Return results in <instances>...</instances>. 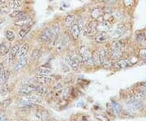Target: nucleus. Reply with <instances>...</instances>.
Wrapping results in <instances>:
<instances>
[{
	"mask_svg": "<svg viewBox=\"0 0 146 121\" xmlns=\"http://www.w3.org/2000/svg\"><path fill=\"white\" fill-rule=\"evenodd\" d=\"M27 101L28 105H36V104H41L42 103V99L39 95L30 94L27 95L26 97L24 98Z\"/></svg>",
	"mask_w": 146,
	"mask_h": 121,
	"instance_id": "6",
	"label": "nucleus"
},
{
	"mask_svg": "<svg viewBox=\"0 0 146 121\" xmlns=\"http://www.w3.org/2000/svg\"><path fill=\"white\" fill-rule=\"evenodd\" d=\"M10 8L8 7H2L1 8H0V12L2 13V14H8V13H10Z\"/></svg>",
	"mask_w": 146,
	"mask_h": 121,
	"instance_id": "40",
	"label": "nucleus"
},
{
	"mask_svg": "<svg viewBox=\"0 0 146 121\" xmlns=\"http://www.w3.org/2000/svg\"><path fill=\"white\" fill-rule=\"evenodd\" d=\"M13 5L11 6V7L14 8L15 10H18L19 7H21V2L20 0H16V1H13Z\"/></svg>",
	"mask_w": 146,
	"mask_h": 121,
	"instance_id": "38",
	"label": "nucleus"
},
{
	"mask_svg": "<svg viewBox=\"0 0 146 121\" xmlns=\"http://www.w3.org/2000/svg\"><path fill=\"white\" fill-rule=\"evenodd\" d=\"M42 51L40 50V49H34L33 51V52H32V55H31V58L33 59V60H37V59H39L41 58V56H42Z\"/></svg>",
	"mask_w": 146,
	"mask_h": 121,
	"instance_id": "26",
	"label": "nucleus"
},
{
	"mask_svg": "<svg viewBox=\"0 0 146 121\" xmlns=\"http://www.w3.org/2000/svg\"><path fill=\"white\" fill-rule=\"evenodd\" d=\"M79 52L80 54V56L83 60V64L85 65H91L93 63L92 54L86 47H81Z\"/></svg>",
	"mask_w": 146,
	"mask_h": 121,
	"instance_id": "1",
	"label": "nucleus"
},
{
	"mask_svg": "<svg viewBox=\"0 0 146 121\" xmlns=\"http://www.w3.org/2000/svg\"><path fill=\"white\" fill-rule=\"evenodd\" d=\"M64 61H65V63L68 65L70 68L72 69L73 71H78L79 69H80V66L77 63H76L74 60H72L68 55L66 58L64 59Z\"/></svg>",
	"mask_w": 146,
	"mask_h": 121,
	"instance_id": "12",
	"label": "nucleus"
},
{
	"mask_svg": "<svg viewBox=\"0 0 146 121\" xmlns=\"http://www.w3.org/2000/svg\"><path fill=\"white\" fill-rule=\"evenodd\" d=\"M61 67H62V71H63V72H70V68L65 63H62L61 64Z\"/></svg>",
	"mask_w": 146,
	"mask_h": 121,
	"instance_id": "41",
	"label": "nucleus"
},
{
	"mask_svg": "<svg viewBox=\"0 0 146 121\" xmlns=\"http://www.w3.org/2000/svg\"><path fill=\"white\" fill-rule=\"evenodd\" d=\"M28 58H27V56L25 57H24V58H21L19 60H18V62L16 63V65H15V67H14V71L15 72H17V71H20L21 69H22L25 65H26L27 63H28Z\"/></svg>",
	"mask_w": 146,
	"mask_h": 121,
	"instance_id": "16",
	"label": "nucleus"
},
{
	"mask_svg": "<svg viewBox=\"0 0 146 121\" xmlns=\"http://www.w3.org/2000/svg\"><path fill=\"white\" fill-rule=\"evenodd\" d=\"M68 56L72 59V60H74L76 63H78L80 66L81 64H83V60H82V58L80 56V52H77V51H72V52L68 55Z\"/></svg>",
	"mask_w": 146,
	"mask_h": 121,
	"instance_id": "15",
	"label": "nucleus"
},
{
	"mask_svg": "<svg viewBox=\"0 0 146 121\" xmlns=\"http://www.w3.org/2000/svg\"><path fill=\"white\" fill-rule=\"evenodd\" d=\"M123 47V45L122 44V42L119 41H114L110 45V50H114V51H122Z\"/></svg>",
	"mask_w": 146,
	"mask_h": 121,
	"instance_id": "23",
	"label": "nucleus"
},
{
	"mask_svg": "<svg viewBox=\"0 0 146 121\" xmlns=\"http://www.w3.org/2000/svg\"><path fill=\"white\" fill-rule=\"evenodd\" d=\"M11 99H10V98L6 99V100H4L3 102L2 106H3V107H7V106L11 104Z\"/></svg>",
	"mask_w": 146,
	"mask_h": 121,
	"instance_id": "42",
	"label": "nucleus"
},
{
	"mask_svg": "<svg viewBox=\"0 0 146 121\" xmlns=\"http://www.w3.org/2000/svg\"><path fill=\"white\" fill-rule=\"evenodd\" d=\"M111 26V24L109 23V22H106V21H101L100 23H98V28H97V29H98V31L99 30L102 32H106L107 30H109Z\"/></svg>",
	"mask_w": 146,
	"mask_h": 121,
	"instance_id": "20",
	"label": "nucleus"
},
{
	"mask_svg": "<svg viewBox=\"0 0 146 121\" xmlns=\"http://www.w3.org/2000/svg\"><path fill=\"white\" fill-rule=\"evenodd\" d=\"M11 121H13V120H11Z\"/></svg>",
	"mask_w": 146,
	"mask_h": 121,
	"instance_id": "50",
	"label": "nucleus"
},
{
	"mask_svg": "<svg viewBox=\"0 0 146 121\" xmlns=\"http://www.w3.org/2000/svg\"><path fill=\"white\" fill-rule=\"evenodd\" d=\"M20 121H28V120H21Z\"/></svg>",
	"mask_w": 146,
	"mask_h": 121,
	"instance_id": "47",
	"label": "nucleus"
},
{
	"mask_svg": "<svg viewBox=\"0 0 146 121\" xmlns=\"http://www.w3.org/2000/svg\"><path fill=\"white\" fill-rule=\"evenodd\" d=\"M9 16L11 18H17V19H19L21 17H23L24 16H25V12L23 11L14 10L13 11L11 12L10 14H9Z\"/></svg>",
	"mask_w": 146,
	"mask_h": 121,
	"instance_id": "24",
	"label": "nucleus"
},
{
	"mask_svg": "<svg viewBox=\"0 0 146 121\" xmlns=\"http://www.w3.org/2000/svg\"><path fill=\"white\" fill-rule=\"evenodd\" d=\"M36 92H37V94L39 95H46L47 93H48V89L46 86H44L43 84H42V85L37 86Z\"/></svg>",
	"mask_w": 146,
	"mask_h": 121,
	"instance_id": "31",
	"label": "nucleus"
},
{
	"mask_svg": "<svg viewBox=\"0 0 146 121\" xmlns=\"http://www.w3.org/2000/svg\"><path fill=\"white\" fill-rule=\"evenodd\" d=\"M92 59H93V63L94 65L98 66L101 64V59H100V53L97 51H94L92 53Z\"/></svg>",
	"mask_w": 146,
	"mask_h": 121,
	"instance_id": "22",
	"label": "nucleus"
},
{
	"mask_svg": "<svg viewBox=\"0 0 146 121\" xmlns=\"http://www.w3.org/2000/svg\"><path fill=\"white\" fill-rule=\"evenodd\" d=\"M53 74V71L50 68H40L38 70L37 75H42V76H50Z\"/></svg>",
	"mask_w": 146,
	"mask_h": 121,
	"instance_id": "25",
	"label": "nucleus"
},
{
	"mask_svg": "<svg viewBox=\"0 0 146 121\" xmlns=\"http://www.w3.org/2000/svg\"><path fill=\"white\" fill-rule=\"evenodd\" d=\"M0 121H7L5 116H3V115H0Z\"/></svg>",
	"mask_w": 146,
	"mask_h": 121,
	"instance_id": "45",
	"label": "nucleus"
},
{
	"mask_svg": "<svg viewBox=\"0 0 146 121\" xmlns=\"http://www.w3.org/2000/svg\"><path fill=\"white\" fill-rule=\"evenodd\" d=\"M131 66V63L130 60L126 59H119L117 63H116V67L119 69H124Z\"/></svg>",
	"mask_w": 146,
	"mask_h": 121,
	"instance_id": "17",
	"label": "nucleus"
},
{
	"mask_svg": "<svg viewBox=\"0 0 146 121\" xmlns=\"http://www.w3.org/2000/svg\"><path fill=\"white\" fill-rule=\"evenodd\" d=\"M35 114H36V117L39 120H46L49 117V113L44 109H37Z\"/></svg>",
	"mask_w": 146,
	"mask_h": 121,
	"instance_id": "14",
	"label": "nucleus"
},
{
	"mask_svg": "<svg viewBox=\"0 0 146 121\" xmlns=\"http://www.w3.org/2000/svg\"><path fill=\"white\" fill-rule=\"evenodd\" d=\"M13 1H16V0H13ZM20 1H21V0H20Z\"/></svg>",
	"mask_w": 146,
	"mask_h": 121,
	"instance_id": "49",
	"label": "nucleus"
},
{
	"mask_svg": "<svg viewBox=\"0 0 146 121\" xmlns=\"http://www.w3.org/2000/svg\"><path fill=\"white\" fill-rule=\"evenodd\" d=\"M31 29H32V25L31 26H27V27H24V28H22L21 30H20V32H19V36H20L21 38L25 37L27 35V33L31 30Z\"/></svg>",
	"mask_w": 146,
	"mask_h": 121,
	"instance_id": "29",
	"label": "nucleus"
},
{
	"mask_svg": "<svg viewBox=\"0 0 146 121\" xmlns=\"http://www.w3.org/2000/svg\"><path fill=\"white\" fill-rule=\"evenodd\" d=\"M145 45H146V39H145Z\"/></svg>",
	"mask_w": 146,
	"mask_h": 121,
	"instance_id": "48",
	"label": "nucleus"
},
{
	"mask_svg": "<svg viewBox=\"0 0 146 121\" xmlns=\"http://www.w3.org/2000/svg\"><path fill=\"white\" fill-rule=\"evenodd\" d=\"M52 38V31L51 29L49 27H46L43 30H42V33L40 35V40L41 42L46 43V42H50Z\"/></svg>",
	"mask_w": 146,
	"mask_h": 121,
	"instance_id": "5",
	"label": "nucleus"
},
{
	"mask_svg": "<svg viewBox=\"0 0 146 121\" xmlns=\"http://www.w3.org/2000/svg\"><path fill=\"white\" fill-rule=\"evenodd\" d=\"M123 15L122 14V12L120 11H116L115 13H114L115 19V18H119V19H121V18H123Z\"/></svg>",
	"mask_w": 146,
	"mask_h": 121,
	"instance_id": "43",
	"label": "nucleus"
},
{
	"mask_svg": "<svg viewBox=\"0 0 146 121\" xmlns=\"http://www.w3.org/2000/svg\"><path fill=\"white\" fill-rule=\"evenodd\" d=\"M80 30H81V28L79 26L78 24H74L72 25L71 32H72V35L74 39H77L80 37Z\"/></svg>",
	"mask_w": 146,
	"mask_h": 121,
	"instance_id": "18",
	"label": "nucleus"
},
{
	"mask_svg": "<svg viewBox=\"0 0 146 121\" xmlns=\"http://www.w3.org/2000/svg\"><path fill=\"white\" fill-rule=\"evenodd\" d=\"M98 22L97 21H89V23L86 25L85 27V30H84V34L86 36H89V37H94L96 35L97 32H98Z\"/></svg>",
	"mask_w": 146,
	"mask_h": 121,
	"instance_id": "2",
	"label": "nucleus"
},
{
	"mask_svg": "<svg viewBox=\"0 0 146 121\" xmlns=\"http://www.w3.org/2000/svg\"><path fill=\"white\" fill-rule=\"evenodd\" d=\"M112 107H113V109L115 111V113L116 112L117 114H119L120 111H122L121 106L116 101H112Z\"/></svg>",
	"mask_w": 146,
	"mask_h": 121,
	"instance_id": "35",
	"label": "nucleus"
},
{
	"mask_svg": "<svg viewBox=\"0 0 146 121\" xmlns=\"http://www.w3.org/2000/svg\"><path fill=\"white\" fill-rule=\"evenodd\" d=\"M98 1L100 3H107L110 0H98Z\"/></svg>",
	"mask_w": 146,
	"mask_h": 121,
	"instance_id": "44",
	"label": "nucleus"
},
{
	"mask_svg": "<svg viewBox=\"0 0 146 121\" xmlns=\"http://www.w3.org/2000/svg\"><path fill=\"white\" fill-rule=\"evenodd\" d=\"M6 37H7V39L9 42H12V41L15 40L16 36H15V33L12 31H11V30H7V32H6Z\"/></svg>",
	"mask_w": 146,
	"mask_h": 121,
	"instance_id": "33",
	"label": "nucleus"
},
{
	"mask_svg": "<svg viewBox=\"0 0 146 121\" xmlns=\"http://www.w3.org/2000/svg\"><path fill=\"white\" fill-rule=\"evenodd\" d=\"M110 57L114 60H117L121 57L122 55V51H114V50H110Z\"/></svg>",
	"mask_w": 146,
	"mask_h": 121,
	"instance_id": "27",
	"label": "nucleus"
},
{
	"mask_svg": "<svg viewBox=\"0 0 146 121\" xmlns=\"http://www.w3.org/2000/svg\"><path fill=\"white\" fill-rule=\"evenodd\" d=\"M100 59H101V64L104 66L105 68L109 67L110 60L109 56H108V52L106 50L102 49L100 51Z\"/></svg>",
	"mask_w": 146,
	"mask_h": 121,
	"instance_id": "8",
	"label": "nucleus"
},
{
	"mask_svg": "<svg viewBox=\"0 0 146 121\" xmlns=\"http://www.w3.org/2000/svg\"><path fill=\"white\" fill-rule=\"evenodd\" d=\"M95 117L99 121H110V119L107 117V116L102 114V113H98L95 115Z\"/></svg>",
	"mask_w": 146,
	"mask_h": 121,
	"instance_id": "34",
	"label": "nucleus"
},
{
	"mask_svg": "<svg viewBox=\"0 0 146 121\" xmlns=\"http://www.w3.org/2000/svg\"><path fill=\"white\" fill-rule=\"evenodd\" d=\"M10 91V88H9V85L7 84H5L0 90V95L1 96H5V95L8 94Z\"/></svg>",
	"mask_w": 146,
	"mask_h": 121,
	"instance_id": "32",
	"label": "nucleus"
},
{
	"mask_svg": "<svg viewBox=\"0 0 146 121\" xmlns=\"http://www.w3.org/2000/svg\"><path fill=\"white\" fill-rule=\"evenodd\" d=\"M33 24V20L31 17L28 16H24L23 17H21L19 19H17L15 21V25L16 26L19 27H27V26H31Z\"/></svg>",
	"mask_w": 146,
	"mask_h": 121,
	"instance_id": "4",
	"label": "nucleus"
},
{
	"mask_svg": "<svg viewBox=\"0 0 146 121\" xmlns=\"http://www.w3.org/2000/svg\"><path fill=\"white\" fill-rule=\"evenodd\" d=\"M36 89H37V86L35 85L34 84H26L25 86H23L22 88H21L20 90V94L23 95H30L32 94L33 92L36 91Z\"/></svg>",
	"mask_w": 146,
	"mask_h": 121,
	"instance_id": "7",
	"label": "nucleus"
},
{
	"mask_svg": "<svg viewBox=\"0 0 146 121\" xmlns=\"http://www.w3.org/2000/svg\"><path fill=\"white\" fill-rule=\"evenodd\" d=\"M139 56L140 58L142 59H145L146 60V48L145 49H141L139 52Z\"/></svg>",
	"mask_w": 146,
	"mask_h": 121,
	"instance_id": "39",
	"label": "nucleus"
},
{
	"mask_svg": "<svg viewBox=\"0 0 146 121\" xmlns=\"http://www.w3.org/2000/svg\"><path fill=\"white\" fill-rule=\"evenodd\" d=\"M135 2L136 0H123V5L125 6L126 7H131L135 4Z\"/></svg>",
	"mask_w": 146,
	"mask_h": 121,
	"instance_id": "36",
	"label": "nucleus"
},
{
	"mask_svg": "<svg viewBox=\"0 0 146 121\" xmlns=\"http://www.w3.org/2000/svg\"><path fill=\"white\" fill-rule=\"evenodd\" d=\"M51 29V31H52V38L50 40V42L52 44H54L57 39L59 37V34H60V27L58 25V24H53L52 27L50 28Z\"/></svg>",
	"mask_w": 146,
	"mask_h": 121,
	"instance_id": "9",
	"label": "nucleus"
},
{
	"mask_svg": "<svg viewBox=\"0 0 146 121\" xmlns=\"http://www.w3.org/2000/svg\"><path fill=\"white\" fill-rule=\"evenodd\" d=\"M29 46L28 44H24V45H23L22 47H21V48H20V50H19V51H18V54H17V57L19 59L25 57L27 53L29 51Z\"/></svg>",
	"mask_w": 146,
	"mask_h": 121,
	"instance_id": "19",
	"label": "nucleus"
},
{
	"mask_svg": "<svg viewBox=\"0 0 146 121\" xmlns=\"http://www.w3.org/2000/svg\"><path fill=\"white\" fill-rule=\"evenodd\" d=\"M108 39V34L106 32H102L96 37V42L98 43H104Z\"/></svg>",
	"mask_w": 146,
	"mask_h": 121,
	"instance_id": "21",
	"label": "nucleus"
},
{
	"mask_svg": "<svg viewBox=\"0 0 146 121\" xmlns=\"http://www.w3.org/2000/svg\"><path fill=\"white\" fill-rule=\"evenodd\" d=\"M9 51V47L7 45L6 42H2L0 44V55H5Z\"/></svg>",
	"mask_w": 146,
	"mask_h": 121,
	"instance_id": "28",
	"label": "nucleus"
},
{
	"mask_svg": "<svg viewBox=\"0 0 146 121\" xmlns=\"http://www.w3.org/2000/svg\"><path fill=\"white\" fill-rule=\"evenodd\" d=\"M75 18H76V16L72 15V14H70V15H68L67 16V17L65 18V25H67V26H71V25H72L73 22L75 21Z\"/></svg>",
	"mask_w": 146,
	"mask_h": 121,
	"instance_id": "30",
	"label": "nucleus"
},
{
	"mask_svg": "<svg viewBox=\"0 0 146 121\" xmlns=\"http://www.w3.org/2000/svg\"><path fill=\"white\" fill-rule=\"evenodd\" d=\"M21 48V46L19 44H16L15 46H13L10 49V51H9V56H8V60L9 62L11 63L15 60V59L17 57V54L18 51Z\"/></svg>",
	"mask_w": 146,
	"mask_h": 121,
	"instance_id": "10",
	"label": "nucleus"
},
{
	"mask_svg": "<svg viewBox=\"0 0 146 121\" xmlns=\"http://www.w3.org/2000/svg\"><path fill=\"white\" fill-rule=\"evenodd\" d=\"M126 31V27L123 24L120 23V24H118L116 25L115 27L111 29L110 31V37H113V38H119L122 35L124 34V33Z\"/></svg>",
	"mask_w": 146,
	"mask_h": 121,
	"instance_id": "3",
	"label": "nucleus"
},
{
	"mask_svg": "<svg viewBox=\"0 0 146 121\" xmlns=\"http://www.w3.org/2000/svg\"><path fill=\"white\" fill-rule=\"evenodd\" d=\"M35 80L36 82L42 84H46L52 80L50 76H42V75H36L35 76Z\"/></svg>",
	"mask_w": 146,
	"mask_h": 121,
	"instance_id": "13",
	"label": "nucleus"
},
{
	"mask_svg": "<svg viewBox=\"0 0 146 121\" xmlns=\"http://www.w3.org/2000/svg\"><path fill=\"white\" fill-rule=\"evenodd\" d=\"M145 34L143 33H141L137 35L136 37V41L138 43H143V42H145Z\"/></svg>",
	"mask_w": 146,
	"mask_h": 121,
	"instance_id": "37",
	"label": "nucleus"
},
{
	"mask_svg": "<svg viewBox=\"0 0 146 121\" xmlns=\"http://www.w3.org/2000/svg\"><path fill=\"white\" fill-rule=\"evenodd\" d=\"M103 15H104V11L101 8H94L91 12V16L97 21H103Z\"/></svg>",
	"mask_w": 146,
	"mask_h": 121,
	"instance_id": "11",
	"label": "nucleus"
},
{
	"mask_svg": "<svg viewBox=\"0 0 146 121\" xmlns=\"http://www.w3.org/2000/svg\"><path fill=\"white\" fill-rule=\"evenodd\" d=\"M6 2H7V0H0V3H6Z\"/></svg>",
	"mask_w": 146,
	"mask_h": 121,
	"instance_id": "46",
	"label": "nucleus"
}]
</instances>
